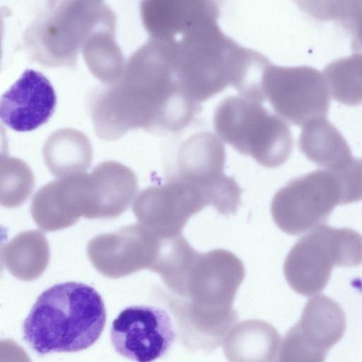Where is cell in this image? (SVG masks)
Returning a JSON list of instances; mask_svg holds the SVG:
<instances>
[{
  "mask_svg": "<svg viewBox=\"0 0 362 362\" xmlns=\"http://www.w3.org/2000/svg\"><path fill=\"white\" fill-rule=\"evenodd\" d=\"M110 334L117 354L139 362H151L164 356L177 336L165 309L144 305L123 309L112 321Z\"/></svg>",
  "mask_w": 362,
  "mask_h": 362,
  "instance_id": "cell-9",
  "label": "cell"
},
{
  "mask_svg": "<svg viewBox=\"0 0 362 362\" xmlns=\"http://www.w3.org/2000/svg\"><path fill=\"white\" fill-rule=\"evenodd\" d=\"M351 35V49L362 54V5L354 16L349 31Z\"/></svg>",
  "mask_w": 362,
  "mask_h": 362,
  "instance_id": "cell-18",
  "label": "cell"
},
{
  "mask_svg": "<svg viewBox=\"0 0 362 362\" xmlns=\"http://www.w3.org/2000/svg\"><path fill=\"white\" fill-rule=\"evenodd\" d=\"M226 151L223 143L211 132L189 137L180 147L176 174L205 187L211 206L223 215L234 214L240 204L241 189L232 177L224 174Z\"/></svg>",
  "mask_w": 362,
  "mask_h": 362,
  "instance_id": "cell-8",
  "label": "cell"
},
{
  "mask_svg": "<svg viewBox=\"0 0 362 362\" xmlns=\"http://www.w3.org/2000/svg\"><path fill=\"white\" fill-rule=\"evenodd\" d=\"M57 96L50 81L42 73L26 69L1 96L0 117L11 129L33 131L52 116Z\"/></svg>",
  "mask_w": 362,
  "mask_h": 362,
  "instance_id": "cell-12",
  "label": "cell"
},
{
  "mask_svg": "<svg viewBox=\"0 0 362 362\" xmlns=\"http://www.w3.org/2000/svg\"><path fill=\"white\" fill-rule=\"evenodd\" d=\"M338 204L341 192L335 174L316 170L280 189L273 197L271 213L282 231L296 235L324 224Z\"/></svg>",
  "mask_w": 362,
  "mask_h": 362,
  "instance_id": "cell-6",
  "label": "cell"
},
{
  "mask_svg": "<svg viewBox=\"0 0 362 362\" xmlns=\"http://www.w3.org/2000/svg\"><path fill=\"white\" fill-rule=\"evenodd\" d=\"M214 127L223 141L266 168L283 165L292 152L293 139L287 123L244 97L223 100L215 110Z\"/></svg>",
  "mask_w": 362,
  "mask_h": 362,
  "instance_id": "cell-4",
  "label": "cell"
},
{
  "mask_svg": "<svg viewBox=\"0 0 362 362\" xmlns=\"http://www.w3.org/2000/svg\"><path fill=\"white\" fill-rule=\"evenodd\" d=\"M333 173L341 188V205L362 199V158L353 156L346 165Z\"/></svg>",
  "mask_w": 362,
  "mask_h": 362,
  "instance_id": "cell-17",
  "label": "cell"
},
{
  "mask_svg": "<svg viewBox=\"0 0 362 362\" xmlns=\"http://www.w3.org/2000/svg\"><path fill=\"white\" fill-rule=\"evenodd\" d=\"M310 17L320 21H332L346 31L362 0H293Z\"/></svg>",
  "mask_w": 362,
  "mask_h": 362,
  "instance_id": "cell-16",
  "label": "cell"
},
{
  "mask_svg": "<svg viewBox=\"0 0 362 362\" xmlns=\"http://www.w3.org/2000/svg\"><path fill=\"white\" fill-rule=\"evenodd\" d=\"M345 328V315L339 305L325 296H315L307 302L300 320L283 339L279 361H323Z\"/></svg>",
  "mask_w": 362,
  "mask_h": 362,
  "instance_id": "cell-10",
  "label": "cell"
},
{
  "mask_svg": "<svg viewBox=\"0 0 362 362\" xmlns=\"http://www.w3.org/2000/svg\"><path fill=\"white\" fill-rule=\"evenodd\" d=\"M245 275L243 262L231 252L216 249L197 254L180 294L170 293L166 298L184 346L212 352L223 344L238 319L233 305Z\"/></svg>",
  "mask_w": 362,
  "mask_h": 362,
  "instance_id": "cell-2",
  "label": "cell"
},
{
  "mask_svg": "<svg viewBox=\"0 0 362 362\" xmlns=\"http://www.w3.org/2000/svg\"><path fill=\"white\" fill-rule=\"evenodd\" d=\"M140 200L164 238L182 234L188 220L211 204L206 187L175 173L165 184L144 190Z\"/></svg>",
  "mask_w": 362,
  "mask_h": 362,
  "instance_id": "cell-11",
  "label": "cell"
},
{
  "mask_svg": "<svg viewBox=\"0 0 362 362\" xmlns=\"http://www.w3.org/2000/svg\"><path fill=\"white\" fill-rule=\"evenodd\" d=\"M323 75L336 101L349 106L362 104V54L332 62L325 67Z\"/></svg>",
  "mask_w": 362,
  "mask_h": 362,
  "instance_id": "cell-15",
  "label": "cell"
},
{
  "mask_svg": "<svg viewBox=\"0 0 362 362\" xmlns=\"http://www.w3.org/2000/svg\"><path fill=\"white\" fill-rule=\"evenodd\" d=\"M281 343L280 335L271 324L248 320L232 327L223 348L230 361L269 362L279 356Z\"/></svg>",
  "mask_w": 362,
  "mask_h": 362,
  "instance_id": "cell-13",
  "label": "cell"
},
{
  "mask_svg": "<svg viewBox=\"0 0 362 362\" xmlns=\"http://www.w3.org/2000/svg\"><path fill=\"white\" fill-rule=\"evenodd\" d=\"M105 322L100 294L86 284L66 281L38 296L23 321V337L39 355L78 352L97 341Z\"/></svg>",
  "mask_w": 362,
  "mask_h": 362,
  "instance_id": "cell-3",
  "label": "cell"
},
{
  "mask_svg": "<svg viewBox=\"0 0 362 362\" xmlns=\"http://www.w3.org/2000/svg\"><path fill=\"white\" fill-rule=\"evenodd\" d=\"M362 263V235L349 228L321 224L300 238L287 255L284 273L296 293L313 296L327 286L333 267Z\"/></svg>",
  "mask_w": 362,
  "mask_h": 362,
  "instance_id": "cell-5",
  "label": "cell"
},
{
  "mask_svg": "<svg viewBox=\"0 0 362 362\" xmlns=\"http://www.w3.org/2000/svg\"><path fill=\"white\" fill-rule=\"evenodd\" d=\"M298 146L308 160L332 172L353 157L344 137L326 117L313 119L303 126Z\"/></svg>",
  "mask_w": 362,
  "mask_h": 362,
  "instance_id": "cell-14",
  "label": "cell"
},
{
  "mask_svg": "<svg viewBox=\"0 0 362 362\" xmlns=\"http://www.w3.org/2000/svg\"><path fill=\"white\" fill-rule=\"evenodd\" d=\"M263 89L275 112L292 125L303 126L327 115L329 88L323 74L313 67L270 64L264 74Z\"/></svg>",
  "mask_w": 362,
  "mask_h": 362,
  "instance_id": "cell-7",
  "label": "cell"
},
{
  "mask_svg": "<svg viewBox=\"0 0 362 362\" xmlns=\"http://www.w3.org/2000/svg\"><path fill=\"white\" fill-rule=\"evenodd\" d=\"M90 106L96 134L106 140L139 128L175 133L201 110L183 92L164 48L133 62L119 81L93 93Z\"/></svg>",
  "mask_w": 362,
  "mask_h": 362,
  "instance_id": "cell-1",
  "label": "cell"
}]
</instances>
